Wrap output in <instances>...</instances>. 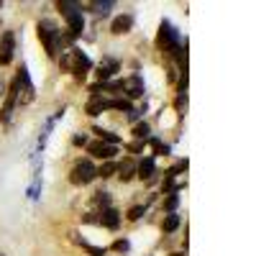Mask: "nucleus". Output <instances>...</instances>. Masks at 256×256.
I'll use <instances>...</instances> for the list:
<instances>
[{"label":"nucleus","mask_w":256,"mask_h":256,"mask_svg":"<svg viewBox=\"0 0 256 256\" xmlns=\"http://www.w3.org/2000/svg\"><path fill=\"white\" fill-rule=\"evenodd\" d=\"M13 49H16V36H13V31H6L3 38H0V64H3V67L10 64Z\"/></svg>","instance_id":"nucleus-7"},{"label":"nucleus","mask_w":256,"mask_h":256,"mask_svg":"<svg viewBox=\"0 0 256 256\" xmlns=\"http://www.w3.org/2000/svg\"><path fill=\"white\" fill-rule=\"evenodd\" d=\"M134 28V16L131 13H123V16H118L116 20H113V26H110V31L116 34V36H123V34H128Z\"/></svg>","instance_id":"nucleus-12"},{"label":"nucleus","mask_w":256,"mask_h":256,"mask_svg":"<svg viewBox=\"0 0 256 256\" xmlns=\"http://www.w3.org/2000/svg\"><path fill=\"white\" fill-rule=\"evenodd\" d=\"M172 256H182V254H172Z\"/></svg>","instance_id":"nucleus-33"},{"label":"nucleus","mask_w":256,"mask_h":256,"mask_svg":"<svg viewBox=\"0 0 256 256\" xmlns=\"http://www.w3.org/2000/svg\"><path fill=\"white\" fill-rule=\"evenodd\" d=\"M128 148H131V152H141V148H144V144H141V141H136V144H131Z\"/></svg>","instance_id":"nucleus-31"},{"label":"nucleus","mask_w":256,"mask_h":256,"mask_svg":"<svg viewBox=\"0 0 256 256\" xmlns=\"http://www.w3.org/2000/svg\"><path fill=\"white\" fill-rule=\"evenodd\" d=\"M67 26H70V36H72V38L82 34V28H84L82 10H74V13H70V16H67Z\"/></svg>","instance_id":"nucleus-14"},{"label":"nucleus","mask_w":256,"mask_h":256,"mask_svg":"<svg viewBox=\"0 0 256 256\" xmlns=\"http://www.w3.org/2000/svg\"><path fill=\"white\" fill-rule=\"evenodd\" d=\"M148 144L154 146V152H156V154H169V146H166V144H162L159 138H148Z\"/></svg>","instance_id":"nucleus-25"},{"label":"nucleus","mask_w":256,"mask_h":256,"mask_svg":"<svg viewBox=\"0 0 256 256\" xmlns=\"http://www.w3.org/2000/svg\"><path fill=\"white\" fill-rule=\"evenodd\" d=\"M56 8L62 10V16H64V18H67L70 13H74V10H80L82 6H80V3H67V0H64V3H56Z\"/></svg>","instance_id":"nucleus-22"},{"label":"nucleus","mask_w":256,"mask_h":256,"mask_svg":"<svg viewBox=\"0 0 256 256\" xmlns=\"http://www.w3.org/2000/svg\"><path fill=\"white\" fill-rule=\"evenodd\" d=\"M0 95H6V84H3V80H0Z\"/></svg>","instance_id":"nucleus-32"},{"label":"nucleus","mask_w":256,"mask_h":256,"mask_svg":"<svg viewBox=\"0 0 256 256\" xmlns=\"http://www.w3.org/2000/svg\"><path fill=\"white\" fill-rule=\"evenodd\" d=\"M72 62H74V67H72L74 77H77V80H84V74H88L90 67H92L90 56H88V54H82L80 49H72Z\"/></svg>","instance_id":"nucleus-5"},{"label":"nucleus","mask_w":256,"mask_h":256,"mask_svg":"<svg viewBox=\"0 0 256 256\" xmlns=\"http://www.w3.org/2000/svg\"><path fill=\"white\" fill-rule=\"evenodd\" d=\"M98 223H102L105 228H110V230H116V228L120 226V212H118L116 208H105V210L100 212V218H98Z\"/></svg>","instance_id":"nucleus-11"},{"label":"nucleus","mask_w":256,"mask_h":256,"mask_svg":"<svg viewBox=\"0 0 256 256\" xmlns=\"http://www.w3.org/2000/svg\"><path fill=\"white\" fill-rule=\"evenodd\" d=\"M92 202H95L98 208H102V210H105V208L110 205V192H102V190H100V192H95V198H92Z\"/></svg>","instance_id":"nucleus-20"},{"label":"nucleus","mask_w":256,"mask_h":256,"mask_svg":"<svg viewBox=\"0 0 256 256\" xmlns=\"http://www.w3.org/2000/svg\"><path fill=\"white\" fill-rule=\"evenodd\" d=\"M84 110H88V116H100L102 110H108V100L100 98V95H92V100L88 102V108H84Z\"/></svg>","instance_id":"nucleus-15"},{"label":"nucleus","mask_w":256,"mask_h":256,"mask_svg":"<svg viewBox=\"0 0 256 256\" xmlns=\"http://www.w3.org/2000/svg\"><path fill=\"white\" fill-rule=\"evenodd\" d=\"M84 248H88V254H90V256H105V248H100V246H90V244H88Z\"/></svg>","instance_id":"nucleus-27"},{"label":"nucleus","mask_w":256,"mask_h":256,"mask_svg":"<svg viewBox=\"0 0 256 256\" xmlns=\"http://www.w3.org/2000/svg\"><path fill=\"white\" fill-rule=\"evenodd\" d=\"M123 90H126L128 98H141L144 95V80H141V74H134V77L123 80Z\"/></svg>","instance_id":"nucleus-9"},{"label":"nucleus","mask_w":256,"mask_h":256,"mask_svg":"<svg viewBox=\"0 0 256 256\" xmlns=\"http://www.w3.org/2000/svg\"><path fill=\"white\" fill-rule=\"evenodd\" d=\"M59 67H62V70H67V72H72V67H74V62H72V52H64V54H62Z\"/></svg>","instance_id":"nucleus-23"},{"label":"nucleus","mask_w":256,"mask_h":256,"mask_svg":"<svg viewBox=\"0 0 256 256\" xmlns=\"http://www.w3.org/2000/svg\"><path fill=\"white\" fill-rule=\"evenodd\" d=\"M134 136L138 141H148V138H152V128H148V123H136L134 126Z\"/></svg>","instance_id":"nucleus-17"},{"label":"nucleus","mask_w":256,"mask_h":256,"mask_svg":"<svg viewBox=\"0 0 256 256\" xmlns=\"http://www.w3.org/2000/svg\"><path fill=\"white\" fill-rule=\"evenodd\" d=\"M88 152H90V156H95V159L110 162V159L118 154V146H108V144H102V141H92V144H88Z\"/></svg>","instance_id":"nucleus-6"},{"label":"nucleus","mask_w":256,"mask_h":256,"mask_svg":"<svg viewBox=\"0 0 256 256\" xmlns=\"http://www.w3.org/2000/svg\"><path fill=\"white\" fill-rule=\"evenodd\" d=\"M92 8H95V13H100V16H108V10L113 8V3L108 0V3H92Z\"/></svg>","instance_id":"nucleus-26"},{"label":"nucleus","mask_w":256,"mask_h":256,"mask_svg":"<svg viewBox=\"0 0 256 256\" xmlns=\"http://www.w3.org/2000/svg\"><path fill=\"white\" fill-rule=\"evenodd\" d=\"M0 256H3V254H0Z\"/></svg>","instance_id":"nucleus-34"},{"label":"nucleus","mask_w":256,"mask_h":256,"mask_svg":"<svg viewBox=\"0 0 256 256\" xmlns=\"http://www.w3.org/2000/svg\"><path fill=\"white\" fill-rule=\"evenodd\" d=\"M136 174H138L141 180H146V182H152L154 174H156V164H154V159H152V156L141 159V162L136 164Z\"/></svg>","instance_id":"nucleus-10"},{"label":"nucleus","mask_w":256,"mask_h":256,"mask_svg":"<svg viewBox=\"0 0 256 256\" xmlns=\"http://www.w3.org/2000/svg\"><path fill=\"white\" fill-rule=\"evenodd\" d=\"M144 212H146V208H144V205H134L131 210H128V216H126V218H128V220H138V218L144 216Z\"/></svg>","instance_id":"nucleus-24"},{"label":"nucleus","mask_w":256,"mask_h":256,"mask_svg":"<svg viewBox=\"0 0 256 256\" xmlns=\"http://www.w3.org/2000/svg\"><path fill=\"white\" fill-rule=\"evenodd\" d=\"M116 172H118L120 182H131V180L136 177V162H134L131 156H126L123 162L116 164Z\"/></svg>","instance_id":"nucleus-8"},{"label":"nucleus","mask_w":256,"mask_h":256,"mask_svg":"<svg viewBox=\"0 0 256 256\" xmlns=\"http://www.w3.org/2000/svg\"><path fill=\"white\" fill-rule=\"evenodd\" d=\"M156 46L166 56H174L180 52V46H182L180 44V34H177V28L169 24V20H162V28H159V36H156Z\"/></svg>","instance_id":"nucleus-1"},{"label":"nucleus","mask_w":256,"mask_h":256,"mask_svg":"<svg viewBox=\"0 0 256 256\" xmlns=\"http://www.w3.org/2000/svg\"><path fill=\"white\" fill-rule=\"evenodd\" d=\"M118 70H120V64H118L116 59H105L100 67H98V77H100V82H108L110 74H116Z\"/></svg>","instance_id":"nucleus-13"},{"label":"nucleus","mask_w":256,"mask_h":256,"mask_svg":"<svg viewBox=\"0 0 256 256\" xmlns=\"http://www.w3.org/2000/svg\"><path fill=\"white\" fill-rule=\"evenodd\" d=\"M108 108H113V110H134V105L128 102L126 98H113V100H108Z\"/></svg>","instance_id":"nucleus-18"},{"label":"nucleus","mask_w":256,"mask_h":256,"mask_svg":"<svg viewBox=\"0 0 256 256\" xmlns=\"http://www.w3.org/2000/svg\"><path fill=\"white\" fill-rule=\"evenodd\" d=\"M95 177H98V166H95L90 159H80V162L72 166V172H70V182L77 184V187L90 184Z\"/></svg>","instance_id":"nucleus-3"},{"label":"nucleus","mask_w":256,"mask_h":256,"mask_svg":"<svg viewBox=\"0 0 256 256\" xmlns=\"http://www.w3.org/2000/svg\"><path fill=\"white\" fill-rule=\"evenodd\" d=\"M128 246H131V244H128L126 238H120V241L113 244V251H128Z\"/></svg>","instance_id":"nucleus-28"},{"label":"nucleus","mask_w":256,"mask_h":256,"mask_svg":"<svg viewBox=\"0 0 256 256\" xmlns=\"http://www.w3.org/2000/svg\"><path fill=\"white\" fill-rule=\"evenodd\" d=\"M180 228V216H177V212H169V216L164 218V223H162V230L164 233H174Z\"/></svg>","instance_id":"nucleus-16"},{"label":"nucleus","mask_w":256,"mask_h":256,"mask_svg":"<svg viewBox=\"0 0 256 256\" xmlns=\"http://www.w3.org/2000/svg\"><path fill=\"white\" fill-rule=\"evenodd\" d=\"M74 146H88V136H74Z\"/></svg>","instance_id":"nucleus-30"},{"label":"nucleus","mask_w":256,"mask_h":256,"mask_svg":"<svg viewBox=\"0 0 256 256\" xmlns=\"http://www.w3.org/2000/svg\"><path fill=\"white\" fill-rule=\"evenodd\" d=\"M16 88H18V102H20V105H28V102L36 98V88H34V82H31L26 67L18 70V74H16Z\"/></svg>","instance_id":"nucleus-4"},{"label":"nucleus","mask_w":256,"mask_h":256,"mask_svg":"<svg viewBox=\"0 0 256 256\" xmlns=\"http://www.w3.org/2000/svg\"><path fill=\"white\" fill-rule=\"evenodd\" d=\"M180 205V195L177 192H169V195L164 198V210H169V212H174V208Z\"/></svg>","instance_id":"nucleus-21"},{"label":"nucleus","mask_w":256,"mask_h":256,"mask_svg":"<svg viewBox=\"0 0 256 256\" xmlns=\"http://www.w3.org/2000/svg\"><path fill=\"white\" fill-rule=\"evenodd\" d=\"M113 174H116V162H105V164H100V169H98V177L108 180V177H113Z\"/></svg>","instance_id":"nucleus-19"},{"label":"nucleus","mask_w":256,"mask_h":256,"mask_svg":"<svg viewBox=\"0 0 256 256\" xmlns=\"http://www.w3.org/2000/svg\"><path fill=\"white\" fill-rule=\"evenodd\" d=\"M28 198H31V200H36V198H38V177H36V182H34V184H31V190H28Z\"/></svg>","instance_id":"nucleus-29"},{"label":"nucleus","mask_w":256,"mask_h":256,"mask_svg":"<svg viewBox=\"0 0 256 256\" xmlns=\"http://www.w3.org/2000/svg\"><path fill=\"white\" fill-rule=\"evenodd\" d=\"M59 28L52 24V20H41L38 24V38H41V44H44V52L49 59H54L59 54Z\"/></svg>","instance_id":"nucleus-2"}]
</instances>
